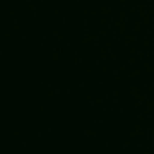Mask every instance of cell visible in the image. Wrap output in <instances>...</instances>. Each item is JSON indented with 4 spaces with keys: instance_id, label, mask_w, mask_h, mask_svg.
<instances>
[]
</instances>
